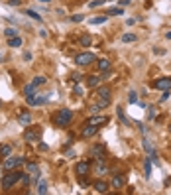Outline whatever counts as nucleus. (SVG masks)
<instances>
[{
	"label": "nucleus",
	"mask_w": 171,
	"mask_h": 195,
	"mask_svg": "<svg viewBox=\"0 0 171 195\" xmlns=\"http://www.w3.org/2000/svg\"><path fill=\"white\" fill-rule=\"evenodd\" d=\"M22 176H24V173H22V172H16V169H14V172H8L6 176L2 177V181H0L2 189H4V191H10V189L14 187L20 179H22Z\"/></svg>",
	"instance_id": "nucleus-1"
},
{
	"label": "nucleus",
	"mask_w": 171,
	"mask_h": 195,
	"mask_svg": "<svg viewBox=\"0 0 171 195\" xmlns=\"http://www.w3.org/2000/svg\"><path fill=\"white\" fill-rule=\"evenodd\" d=\"M26 164V160H24V156H8V158H4V162H2V168L4 169H18L20 165H24Z\"/></svg>",
	"instance_id": "nucleus-2"
},
{
	"label": "nucleus",
	"mask_w": 171,
	"mask_h": 195,
	"mask_svg": "<svg viewBox=\"0 0 171 195\" xmlns=\"http://www.w3.org/2000/svg\"><path fill=\"white\" fill-rule=\"evenodd\" d=\"M91 156H93L94 162H106L108 160L106 146H104V144H93V148H91Z\"/></svg>",
	"instance_id": "nucleus-3"
},
{
	"label": "nucleus",
	"mask_w": 171,
	"mask_h": 195,
	"mask_svg": "<svg viewBox=\"0 0 171 195\" xmlns=\"http://www.w3.org/2000/svg\"><path fill=\"white\" fill-rule=\"evenodd\" d=\"M71 120H73V113H71L69 109H61L55 117V124L57 126H69Z\"/></svg>",
	"instance_id": "nucleus-4"
},
{
	"label": "nucleus",
	"mask_w": 171,
	"mask_h": 195,
	"mask_svg": "<svg viewBox=\"0 0 171 195\" xmlns=\"http://www.w3.org/2000/svg\"><path fill=\"white\" fill-rule=\"evenodd\" d=\"M41 138V128L39 126H26V132H24V140L26 142H37Z\"/></svg>",
	"instance_id": "nucleus-5"
},
{
	"label": "nucleus",
	"mask_w": 171,
	"mask_h": 195,
	"mask_svg": "<svg viewBox=\"0 0 171 195\" xmlns=\"http://www.w3.org/2000/svg\"><path fill=\"white\" fill-rule=\"evenodd\" d=\"M93 61H97V57H94V53H91V51H83V53H77V55H75V63L81 65V67L93 63Z\"/></svg>",
	"instance_id": "nucleus-6"
},
{
	"label": "nucleus",
	"mask_w": 171,
	"mask_h": 195,
	"mask_svg": "<svg viewBox=\"0 0 171 195\" xmlns=\"http://www.w3.org/2000/svg\"><path fill=\"white\" fill-rule=\"evenodd\" d=\"M124 185H126V176L120 172H112L110 173V187L114 189H122Z\"/></svg>",
	"instance_id": "nucleus-7"
},
{
	"label": "nucleus",
	"mask_w": 171,
	"mask_h": 195,
	"mask_svg": "<svg viewBox=\"0 0 171 195\" xmlns=\"http://www.w3.org/2000/svg\"><path fill=\"white\" fill-rule=\"evenodd\" d=\"M153 89H159V91H171V77H159L152 83Z\"/></svg>",
	"instance_id": "nucleus-8"
},
{
	"label": "nucleus",
	"mask_w": 171,
	"mask_h": 195,
	"mask_svg": "<svg viewBox=\"0 0 171 195\" xmlns=\"http://www.w3.org/2000/svg\"><path fill=\"white\" fill-rule=\"evenodd\" d=\"M89 172H91V164H89V162H77V165H75V173H77L79 177L87 176Z\"/></svg>",
	"instance_id": "nucleus-9"
},
{
	"label": "nucleus",
	"mask_w": 171,
	"mask_h": 195,
	"mask_svg": "<svg viewBox=\"0 0 171 195\" xmlns=\"http://www.w3.org/2000/svg\"><path fill=\"white\" fill-rule=\"evenodd\" d=\"M26 172L30 173V176L34 177V179H37V177L41 176V172H39V165H37L36 162H28V164H26Z\"/></svg>",
	"instance_id": "nucleus-10"
},
{
	"label": "nucleus",
	"mask_w": 171,
	"mask_h": 195,
	"mask_svg": "<svg viewBox=\"0 0 171 195\" xmlns=\"http://www.w3.org/2000/svg\"><path fill=\"white\" fill-rule=\"evenodd\" d=\"M93 172L97 173L98 177L106 176V173H108V165H106V162H97V164H94V168H93Z\"/></svg>",
	"instance_id": "nucleus-11"
},
{
	"label": "nucleus",
	"mask_w": 171,
	"mask_h": 195,
	"mask_svg": "<svg viewBox=\"0 0 171 195\" xmlns=\"http://www.w3.org/2000/svg\"><path fill=\"white\" fill-rule=\"evenodd\" d=\"M18 120H20L22 126H30V124H32V113H30V110H22Z\"/></svg>",
	"instance_id": "nucleus-12"
},
{
	"label": "nucleus",
	"mask_w": 171,
	"mask_h": 195,
	"mask_svg": "<svg viewBox=\"0 0 171 195\" xmlns=\"http://www.w3.org/2000/svg\"><path fill=\"white\" fill-rule=\"evenodd\" d=\"M98 126H94V124H87L85 128H83V138H93L94 134H97Z\"/></svg>",
	"instance_id": "nucleus-13"
},
{
	"label": "nucleus",
	"mask_w": 171,
	"mask_h": 195,
	"mask_svg": "<svg viewBox=\"0 0 171 195\" xmlns=\"http://www.w3.org/2000/svg\"><path fill=\"white\" fill-rule=\"evenodd\" d=\"M97 95H98V99H106V101H110V99H112L110 87H97Z\"/></svg>",
	"instance_id": "nucleus-14"
},
{
	"label": "nucleus",
	"mask_w": 171,
	"mask_h": 195,
	"mask_svg": "<svg viewBox=\"0 0 171 195\" xmlns=\"http://www.w3.org/2000/svg\"><path fill=\"white\" fill-rule=\"evenodd\" d=\"M45 101H47V95H39V97L30 99V101H28V105H30V106H39V105H43Z\"/></svg>",
	"instance_id": "nucleus-15"
},
{
	"label": "nucleus",
	"mask_w": 171,
	"mask_h": 195,
	"mask_svg": "<svg viewBox=\"0 0 171 195\" xmlns=\"http://www.w3.org/2000/svg\"><path fill=\"white\" fill-rule=\"evenodd\" d=\"M110 65H112L110 59H106V57H102V59L97 61V67L101 69V73H102V71H110Z\"/></svg>",
	"instance_id": "nucleus-16"
},
{
	"label": "nucleus",
	"mask_w": 171,
	"mask_h": 195,
	"mask_svg": "<svg viewBox=\"0 0 171 195\" xmlns=\"http://www.w3.org/2000/svg\"><path fill=\"white\" fill-rule=\"evenodd\" d=\"M108 187H110V185H108V181H104V179H98L97 183H94V189H97L98 193H106Z\"/></svg>",
	"instance_id": "nucleus-17"
},
{
	"label": "nucleus",
	"mask_w": 171,
	"mask_h": 195,
	"mask_svg": "<svg viewBox=\"0 0 171 195\" xmlns=\"http://www.w3.org/2000/svg\"><path fill=\"white\" fill-rule=\"evenodd\" d=\"M24 97H26V101L34 99V97H36V87H34V85H28V87H24Z\"/></svg>",
	"instance_id": "nucleus-18"
},
{
	"label": "nucleus",
	"mask_w": 171,
	"mask_h": 195,
	"mask_svg": "<svg viewBox=\"0 0 171 195\" xmlns=\"http://www.w3.org/2000/svg\"><path fill=\"white\" fill-rule=\"evenodd\" d=\"M101 81H102L101 77H97V75H91L89 79H87V85H89L91 89H97V87L101 85Z\"/></svg>",
	"instance_id": "nucleus-19"
},
{
	"label": "nucleus",
	"mask_w": 171,
	"mask_h": 195,
	"mask_svg": "<svg viewBox=\"0 0 171 195\" xmlns=\"http://www.w3.org/2000/svg\"><path fill=\"white\" fill-rule=\"evenodd\" d=\"M104 122H108V118H106V117H93V118H89V122H87V124H94V126H102Z\"/></svg>",
	"instance_id": "nucleus-20"
},
{
	"label": "nucleus",
	"mask_w": 171,
	"mask_h": 195,
	"mask_svg": "<svg viewBox=\"0 0 171 195\" xmlns=\"http://www.w3.org/2000/svg\"><path fill=\"white\" fill-rule=\"evenodd\" d=\"M79 44H81L83 47H89V45H93V38H91L89 34H85V36H81V38H79Z\"/></svg>",
	"instance_id": "nucleus-21"
},
{
	"label": "nucleus",
	"mask_w": 171,
	"mask_h": 195,
	"mask_svg": "<svg viewBox=\"0 0 171 195\" xmlns=\"http://www.w3.org/2000/svg\"><path fill=\"white\" fill-rule=\"evenodd\" d=\"M10 154H12V146H10V144H2V146H0V156L8 158Z\"/></svg>",
	"instance_id": "nucleus-22"
},
{
	"label": "nucleus",
	"mask_w": 171,
	"mask_h": 195,
	"mask_svg": "<svg viewBox=\"0 0 171 195\" xmlns=\"http://www.w3.org/2000/svg\"><path fill=\"white\" fill-rule=\"evenodd\" d=\"M106 20H108V14L106 16H98V18H91L89 24H91V26H98V24H104Z\"/></svg>",
	"instance_id": "nucleus-23"
},
{
	"label": "nucleus",
	"mask_w": 171,
	"mask_h": 195,
	"mask_svg": "<svg viewBox=\"0 0 171 195\" xmlns=\"http://www.w3.org/2000/svg\"><path fill=\"white\" fill-rule=\"evenodd\" d=\"M8 45H10V47H20V45H22V38H20V36L8 38Z\"/></svg>",
	"instance_id": "nucleus-24"
},
{
	"label": "nucleus",
	"mask_w": 171,
	"mask_h": 195,
	"mask_svg": "<svg viewBox=\"0 0 171 195\" xmlns=\"http://www.w3.org/2000/svg\"><path fill=\"white\" fill-rule=\"evenodd\" d=\"M45 83H47V79H45L43 75H37V77H34L32 85H34V87H41V85H45Z\"/></svg>",
	"instance_id": "nucleus-25"
},
{
	"label": "nucleus",
	"mask_w": 171,
	"mask_h": 195,
	"mask_svg": "<svg viewBox=\"0 0 171 195\" xmlns=\"http://www.w3.org/2000/svg\"><path fill=\"white\" fill-rule=\"evenodd\" d=\"M106 14H108V16H122L124 10H122V6H116V8H108Z\"/></svg>",
	"instance_id": "nucleus-26"
},
{
	"label": "nucleus",
	"mask_w": 171,
	"mask_h": 195,
	"mask_svg": "<svg viewBox=\"0 0 171 195\" xmlns=\"http://www.w3.org/2000/svg\"><path fill=\"white\" fill-rule=\"evenodd\" d=\"M144 176H145V177L152 176V160H149V158L144 162Z\"/></svg>",
	"instance_id": "nucleus-27"
},
{
	"label": "nucleus",
	"mask_w": 171,
	"mask_h": 195,
	"mask_svg": "<svg viewBox=\"0 0 171 195\" xmlns=\"http://www.w3.org/2000/svg\"><path fill=\"white\" fill-rule=\"evenodd\" d=\"M116 114H118V118H120V122H122V124H130V120H128V117L124 114V110L120 109V106L116 109Z\"/></svg>",
	"instance_id": "nucleus-28"
},
{
	"label": "nucleus",
	"mask_w": 171,
	"mask_h": 195,
	"mask_svg": "<svg viewBox=\"0 0 171 195\" xmlns=\"http://www.w3.org/2000/svg\"><path fill=\"white\" fill-rule=\"evenodd\" d=\"M37 193H39V195L47 193V181H45V179H41V181H39V185H37Z\"/></svg>",
	"instance_id": "nucleus-29"
},
{
	"label": "nucleus",
	"mask_w": 171,
	"mask_h": 195,
	"mask_svg": "<svg viewBox=\"0 0 171 195\" xmlns=\"http://www.w3.org/2000/svg\"><path fill=\"white\" fill-rule=\"evenodd\" d=\"M136 40H138L136 34H124V36H122V41H124V44H132V41H136Z\"/></svg>",
	"instance_id": "nucleus-30"
},
{
	"label": "nucleus",
	"mask_w": 171,
	"mask_h": 195,
	"mask_svg": "<svg viewBox=\"0 0 171 195\" xmlns=\"http://www.w3.org/2000/svg\"><path fill=\"white\" fill-rule=\"evenodd\" d=\"M4 36H6V38H16V36H18V30H16V28H6V30H4Z\"/></svg>",
	"instance_id": "nucleus-31"
},
{
	"label": "nucleus",
	"mask_w": 171,
	"mask_h": 195,
	"mask_svg": "<svg viewBox=\"0 0 171 195\" xmlns=\"http://www.w3.org/2000/svg\"><path fill=\"white\" fill-rule=\"evenodd\" d=\"M26 14H28V16H30V18H34V20H36V22H41V16H39V14H37V12H36V10H26Z\"/></svg>",
	"instance_id": "nucleus-32"
},
{
	"label": "nucleus",
	"mask_w": 171,
	"mask_h": 195,
	"mask_svg": "<svg viewBox=\"0 0 171 195\" xmlns=\"http://www.w3.org/2000/svg\"><path fill=\"white\" fill-rule=\"evenodd\" d=\"M157 117V110H156V106H148V118L149 120H153Z\"/></svg>",
	"instance_id": "nucleus-33"
},
{
	"label": "nucleus",
	"mask_w": 171,
	"mask_h": 195,
	"mask_svg": "<svg viewBox=\"0 0 171 195\" xmlns=\"http://www.w3.org/2000/svg\"><path fill=\"white\" fill-rule=\"evenodd\" d=\"M104 2H106V0H91V2H89V8H98V6H102Z\"/></svg>",
	"instance_id": "nucleus-34"
},
{
	"label": "nucleus",
	"mask_w": 171,
	"mask_h": 195,
	"mask_svg": "<svg viewBox=\"0 0 171 195\" xmlns=\"http://www.w3.org/2000/svg\"><path fill=\"white\" fill-rule=\"evenodd\" d=\"M128 101H130V103H138V93H136V91H130V95H128Z\"/></svg>",
	"instance_id": "nucleus-35"
},
{
	"label": "nucleus",
	"mask_w": 171,
	"mask_h": 195,
	"mask_svg": "<svg viewBox=\"0 0 171 195\" xmlns=\"http://www.w3.org/2000/svg\"><path fill=\"white\" fill-rule=\"evenodd\" d=\"M71 20H73V22H83V20H85V16H83V14H75V16H71Z\"/></svg>",
	"instance_id": "nucleus-36"
},
{
	"label": "nucleus",
	"mask_w": 171,
	"mask_h": 195,
	"mask_svg": "<svg viewBox=\"0 0 171 195\" xmlns=\"http://www.w3.org/2000/svg\"><path fill=\"white\" fill-rule=\"evenodd\" d=\"M71 79H73L75 83H81L83 81V75H81V73H73V77H71Z\"/></svg>",
	"instance_id": "nucleus-37"
},
{
	"label": "nucleus",
	"mask_w": 171,
	"mask_h": 195,
	"mask_svg": "<svg viewBox=\"0 0 171 195\" xmlns=\"http://www.w3.org/2000/svg\"><path fill=\"white\" fill-rule=\"evenodd\" d=\"M37 148H39V152H47V144H43V142H41Z\"/></svg>",
	"instance_id": "nucleus-38"
},
{
	"label": "nucleus",
	"mask_w": 171,
	"mask_h": 195,
	"mask_svg": "<svg viewBox=\"0 0 171 195\" xmlns=\"http://www.w3.org/2000/svg\"><path fill=\"white\" fill-rule=\"evenodd\" d=\"M8 4L10 6H20V0H8Z\"/></svg>",
	"instance_id": "nucleus-39"
},
{
	"label": "nucleus",
	"mask_w": 171,
	"mask_h": 195,
	"mask_svg": "<svg viewBox=\"0 0 171 195\" xmlns=\"http://www.w3.org/2000/svg\"><path fill=\"white\" fill-rule=\"evenodd\" d=\"M169 99V91H163V95H161V101H167Z\"/></svg>",
	"instance_id": "nucleus-40"
},
{
	"label": "nucleus",
	"mask_w": 171,
	"mask_h": 195,
	"mask_svg": "<svg viewBox=\"0 0 171 195\" xmlns=\"http://www.w3.org/2000/svg\"><path fill=\"white\" fill-rule=\"evenodd\" d=\"M98 110H101V109H98L97 105H91V113H98Z\"/></svg>",
	"instance_id": "nucleus-41"
},
{
	"label": "nucleus",
	"mask_w": 171,
	"mask_h": 195,
	"mask_svg": "<svg viewBox=\"0 0 171 195\" xmlns=\"http://www.w3.org/2000/svg\"><path fill=\"white\" fill-rule=\"evenodd\" d=\"M73 93H75V95H83V91H81V87H75V89H73Z\"/></svg>",
	"instance_id": "nucleus-42"
},
{
	"label": "nucleus",
	"mask_w": 171,
	"mask_h": 195,
	"mask_svg": "<svg viewBox=\"0 0 171 195\" xmlns=\"http://www.w3.org/2000/svg\"><path fill=\"white\" fill-rule=\"evenodd\" d=\"M24 59H26V61H32V53H24Z\"/></svg>",
	"instance_id": "nucleus-43"
},
{
	"label": "nucleus",
	"mask_w": 171,
	"mask_h": 195,
	"mask_svg": "<svg viewBox=\"0 0 171 195\" xmlns=\"http://www.w3.org/2000/svg\"><path fill=\"white\" fill-rule=\"evenodd\" d=\"M130 4V0H120V6H128Z\"/></svg>",
	"instance_id": "nucleus-44"
},
{
	"label": "nucleus",
	"mask_w": 171,
	"mask_h": 195,
	"mask_svg": "<svg viewBox=\"0 0 171 195\" xmlns=\"http://www.w3.org/2000/svg\"><path fill=\"white\" fill-rule=\"evenodd\" d=\"M165 38H167V40H171V32H165Z\"/></svg>",
	"instance_id": "nucleus-45"
},
{
	"label": "nucleus",
	"mask_w": 171,
	"mask_h": 195,
	"mask_svg": "<svg viewBox=\"0 0 171 195\" xmlns=\"http://www.w3.org/2000/svg\"><path fill=\"white\" fill-rule=\"evenodd\" d=\"M39 2H41V4H49V0H39Z\"/></svg>",
	"instance_id": "nucleus-46"
},
{
	"label": "nucleus",
	"mask_w": 171,
	"mask_h": 195,
	"mask_svg": "<svg viewBox=\"0 0 171 195\" xmlns=\"http://www.w3.org/2000/svg\"><path fill=\"white\" fill-rule=\"evenodd\" d=\"M0 109H2V101H0Z\"/></svg>",
	"instance_id": "nucleus-47"
},
{
	"label": "nucleus",
	"mask_w": 171,
	"mask_h": 195,
	"mask_svg": "<svg viewBox=\"0 0 171 195\" xmlns=\"http://www.w3.org/2000/svg\"><path fill=\"white\" fill-rule=\"evenodd\" d=\"M169 132H171V124H169Z\"/></svg>",
	"instance_id": "nucleus-48"
},
{
	"label": "nucleus",
	"mask_w": 171,
	"mask_h": 195,
	"mask_svg": "<svg viewBox=\"0 0 171 195\" xmlns=\"http://www.w3.org/2000/svg\"><path fill=\"white\" fill-rule=\"evenodd\" d=\"M0 59H2V57H0Z\"/></svg>",
	"instance_id": "nucleus-49"
}]
</instances>
